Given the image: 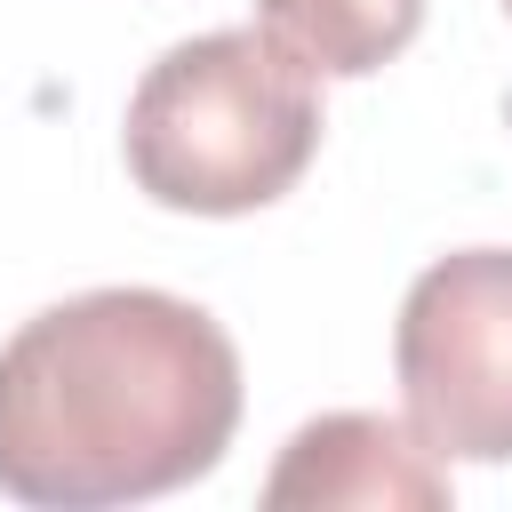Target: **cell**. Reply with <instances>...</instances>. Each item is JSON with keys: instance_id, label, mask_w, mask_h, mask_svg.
<instances>
[{"instance_id": "277c9868", "label": "cell", "mask_w": 512, "mask_h": 512, "mask_svg": "<svg viewBox=\"0 0 512 512\" xmlns=\"http://www.w3.org/2000/svg\"><path fill=\"white\" fill-rule=\"evenodd\" d=\"M264 504L272 512H288V504H312V512H440L448 464L408 424L368 416V408H336V416H312L280 448Z\"/></svg>"}, {"instance_id": "7a4b0ae2", "label": "cell", "mask_w": 512, "mask_h": 512, "mask_svg": "<svg viewBox=\"0 0 512 512\" xmlns=\"http://www.w3.org/2000/svg\"><path fill=\"white\" fill-rule=\"evenodd\" d=\"M144 200L184 216H248L296 192L320 152V72L264 24L176 40L128 96L120 128Z\"/></svg>"}, {"instance_id": "3957f363", "label": "cell", "mask_w": 512, "mask_h": 512, "mask_svg": "<svg viewBox=\"0 0 512 512\" xmlns=\"http://www.w3.org/2000/svg\"><path fill=\"white\" fill-rule=\"evenodd\" d=\"M408 432L448 464H512V248L424 264L392 328Z\"/></svg>"}, {"instance_id": "6da1fadb", "label": "cell", "mask_w": 512, "mask_h": 512, "mask_svg": "<svg viewBox=\"0 0 512 512\" xmlns=\"http://www.w3.org/2000/svg\"><path fill=\"white\" fill-rule=\"evenodd\" d=\"M240 352L168 288H88L0 344V496L104 512L168 496L232 448Z\"/></svg>"}, {"instance_id": "8992f818", "label": "cell", "mask_w": 512, "mask_h": 512, "mask_svg": "<svg viewBox=\"0 0 512 512\" xmlns=\"http://www.w3.org/2000/svg\"><path fill=\"white\" fill-rule=\"evenodd\" d=\"M504 8H512V0H504Z\"/></svg>"}, {"instance_id": "5b68a950", "label": "cell", "mask_w": 512, "mask_h": 512, "mask_svg": "<svg viewBox=\"0 0 512 512\" xmlns=\"http://www.w3.org/2000/svg\"><path fill=\"white\" fill-rule=\"evenodd\" d=\"M256 24L320 80H360L416 40L424 0H256Z\"/></svg>"}]
</instances>
